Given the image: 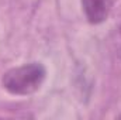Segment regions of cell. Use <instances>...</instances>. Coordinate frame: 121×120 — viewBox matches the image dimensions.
Segmentation results:
<instances>
[{
  "label": "cell",
  "mask_w": 121,
  "mask_h": 120,
  "mask_svg": "<svg viewBox=\"0 0 121 120\" xmlns=\"http://www.w3.org/2000/svg\"><path fill=\"white\" fill-rule=\"evenodd\" d=\"M45 75L47 71L41 64H24L21 66L9 69L1 78V85L11 95L27 96L41 88L45 81Z\"/></svg>",
  "instance_id": "6da1fadb"
},
{
  "label": "cell",
  "mask_w": 121,
  "mask_h": 120,
  "mask_svg": "<svg viewBox=\"0 0 121 120\" xmlns=\"http://www.w3.org/2000/svg\"><path fill=\"white\" fill-rule=\"evenodd\" d=\"M82 6L87 21L100 24L107 20L113 7V0H82Z\"/></svg>",
  "instance_id": "7a4b0ae2"
},
{
  "label": "cell",
  "mask_w": 121,
  "mask_h": 120,
  "mask_svg": "<svg viewBox=\"0 0 121 120\" xmlns=\"http://www.w3.org/2000/svg\"><path fill=\"white\" fill-rule=\"evenodd\" d=\"M120 34H121V27H120Z\"/></svg>",
  "instance_id": "3957f363"
}]
</instances>
